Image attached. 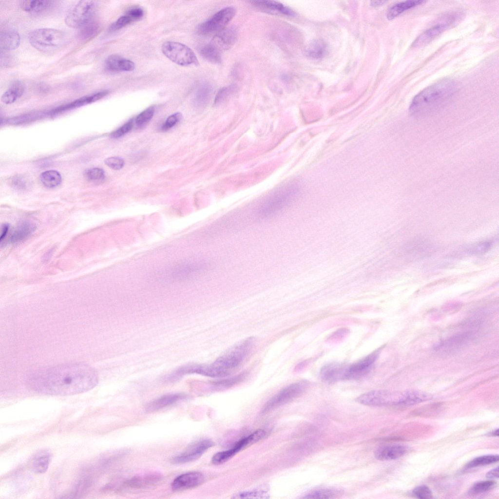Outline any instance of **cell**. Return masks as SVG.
Here are the masks:
<instances>
[{
    "label": "cell",
    "mask_w": 499,
    "mask_h": 499,
    "mask_svg": "<svg viewBox=\"0 0 499 499\" xmlns=\"http://www.w3.org/2000/svg\"><path fill=\"white\" fill-rule=\"evenodd\" d=\"M98 383L96 371L83 363L63 364L38 370L28 379L29 386L38 393L68 396L88 391Z\"/></svg>",
    "instance_id": "obj_1"
},
{
    "label": "cell",
    "mask_w": 499,
    "mask_h": 499,
    "mask_svg": "<svg viewBox=\"0 0 499 499\" xmlns=\"http://www.w3.org/2000/svg\"><path fill=\"white\" fill-rule=\"evenodd\" d=\"M253 338L242 341L208 365H195L193 373L212 378L228 376L244 361L253 347Z\"/></svg>",
    "instance_id": "obj_2"
},
{
    "label": "cell",
    "mask_w": 499,
    "mask_h": 499,
    "mask_svg": "<svg viewBox=\"0 0 499 499\" xmlns=\"http://www.w3.org/2000/svg\"><path fill=\"white\" fill-rule=\"evenodd\" d=\"M456 90V84L453 80L448 78L441 80L416 95L410 105L409 111L415 115H423L435 111L450 99Z\"/></svg>",
    "instance_id": "obj_3"
},
{
    "label": "cell",
    "mask_w": 499,
    "mask_h": 499,
    "mask_svg": "<svg viewBox=\"0 0 499 499\" xmlns=\"http://www.w3.org/2000/svg\"><path fill=\"white\" fill-rule=\"evenodd\" d=\"M292 185L282 187L267 197L258 208V217L262 219L271 217L287 207L297 193V189Z\"/></svg>",
    "instance_id": "obj_4"
},
{
    "label": "cell",
    "mask_w": 499,
    "mask_h": 499,
    "mask_svg": "<svg viewBox=\"0 0 499 499\" xmlns=\"http://www.w3.org/2000/svg\"><path fill=\"white\" fill-rule=\"evenodd\" d=\"M64 33L52 28H40L30 32L28 40L31 45L38 51L48 52L56 50L65 42Z\"/></svg>",
    "instance_id": "obj_5"
},
{
    "label": "cell",
    "mask_w": 499,
    "mask_h": 499,
    "mask_svg": "<svg viewBox=\"0 0 499 499\" xmlns=\"http://www.w3.org/2000/svg\"><path fill=\"white\" fill-rule=\"evenodd\" d=\"M163 54L174 63L183 66L197 65L198 61L193 51L180 42L167 41L161 47Z\"/></svg>",
    "instance_id": "obj_6"
},
{
    "label": "cell",
    "mask_w": 499,
    "mask_h": 499,
    "mask_svg": "<svg viewBox=\"0 0 499 499\" xmlns=\"http://www.w3.org/2000/svg\"><path fill=\"white\" fill-rule=\"evenodd\" d=\"M403 398V392L373 390L361 395L356 401L370 406H401Z\"/></svg>",
    "instance_id": "obj_7"
},
{
    "label": "cell",
    "mask_w": 499,
    "mask_h": 499,
    "mask_svg": "<svg viewBox=\"0 0 499 499\" xmlns=\"http://www.w3.org/2000/svg\"><path fill=\"white\" fill-rule=\"evenodd\" d=\"M96 4L92 0H80L67 14L66 24L74 28H81L91 20L94 14Z\"/></svg>",
    "instance_id": "obj_8"
},
{
    "label": "cell",
    "mask_w": 499,
    "mask_h": 499,
    "mask_svg": "<svg viewBox=\"0 0 499 499\" xmlns=\"http://www.w3.org/2000/svg\"><path fill=\"white\" fill-rule=\"evenodd\" d=\"M307 385L305 381L297 382L288 385L267 402L262 412H268L292 401L305 391Z\"/></svg>",
    "instance_id": "obj_9"
},
{
    "label": "cell",
    "mask_w": 499,
    "mask_h": 499,
    "mask_svg": "<svg viewBox=\"0 0 499 499\" xmlns=\"http://www.w3.org/2000/svg\"><path fill=\"white\" fill-rule=\"evenodd\" d=\"M235 12V8L230 6L220 10L200 25L198 32L202 35H209L221 31L234 17Z\"/></svg>",
    "instance_id": "obj_10"
},
{
    "label": "cell",
    "mask_w": 499,
    "mask_h": 499,
    "mask_svg": "<svg viewBox=\"0 0 499 499\" xmlns=\"http://www.w3.org/2000/svg\"><path fill=\"white\" fill-rule=\"evenodd\" d=\"M205 265L200 262L186 261L172 267L166 273L167 279L173 281H183L192 279L202 273Z\"/></svg>",
    "instance_id": "obj_11"
},
{
    "label": "cell",
    "mask_w": 499,
    "mask_h": 499,
    "mask_svg": "<svg viewBox=\"0 0 499 499\" xmlns=\"http://www.w3.org/2000/svg\"><path fill=\"white\" fill-rule=\"evenodd\" d=\"M379 351L377 350L359 361L346 365L343 380L357 379L369 372L378 357Z\"/></svg>",
    "instance_id": "obj_12"
},
{
    "label": "cell",
    "mask_w": 499,
    "mask_h": 499,
    "mask_svg": "<svg viewBox=\"0 0 499 499\" xmlns=\"http://www.w3.org/2000/svg\"><path fill=\"white\" fill-rule=\"evenodd\" d=\"M213 445V442L208 439H203L194 442L185 451L174 457L173 462L183 464L192 461L200 457L208 449Z\"/></svg>",
    "instance_id": "obj_13"
},
{
    "label": "cell",
    "mask_w": 499,
    "mask_h": 499,
    "mask_svg": "<svg viewBox=\"0 0 499 499\" xmlns=\"http://www.w3.org/2000/svg\"><path fill=\"white\" fill-rule=\"evenodd\" d=\"M454 16H448L444 19V22L438 23L422 32L413 42L412 47H419L423 46L441 34L455 23L456 18Z\"/></svg>",
    "instance_id": "obj_14"
},
{
    "label": "cell",
    "mask_w": 499,
    "mask_h": 499,
    "mask_svg": "<svg viewBox=\"0 0 499 499\" xmlns=\"http://www.w3.org/2000/svg\"><path fill=\"white\" fill-rule=\"evenodd\" d=\"M204 476L199 472H187L177 477L173 481L171 487L173 491H181L197 487L202 484Z\"/></svg>",
    "instance_id": "obj_15"
},
{
    "label": "cell",
    "mask_w": 499,
    "mask_h": 499,
    "mask_svg": "<svg viewBox=\"0 0 499 499\" xmlns=\"http://www.w3.org/2000/svg\"><path fill=\"white\" fill-rule=\"evenodd\" d=\"M472 337L470 332H464L453 336L440 343L436 347L437 351L450 352L465 345Z\"/></svg>",
    "instance_id": "obj_16"
},
{
    "label": "cell",
    "mask_w": 499,
    "mask_h": 499,
    "mask_svg": "<svg viewBox=\"0 0 499 499\" xmlns=\"http://www.w3.org/2000/svg\"><path fill=\"white\" fill-rule=\"evenodd\" d=\"M406 446L401 444H390L381 446L374 452L375 458L381 461L392 460L398 459L407 451Z\"/></svg>",
    "instance_id": "obj_17"
},
{
    "label": "cell",
    "mask_w": 499,
    "mask_h": 499,
    "mask_svg": "<svg viewBox=\"0 0 499 499\" xmlns=\"http://www.w3.org/2000/svg\"><path fill=\"white\" fill-rule=\"evenodd\" d=\"M237 38V31L234 27L225 28L216 33L212 43L220 52L229 48Z\"/></svg>",
    "instance_id": "obj_18"
},
{
    "label": "cell",
    "mask_w": 499,
    "mask_h": 499,
    "mask_svg": "<svg viewBox=\"0 0 499 499\" xmlns=\"http://www.w3.org/2000/svg\"><path fill=\"white\" fill-rule=\"evenodd\" d=\"M346 366L337 363H332L324 365L321 369V379L326 383H334L343 380Z\"/></svg>",
    "instance_id": "obj_19"
},
{
    "label": "cell",
    "mask_w": 499,
    "mask_h": 499,
    "mask_svg": "<svg viewBox=\"0 0 499 499\" xmlns=\"http://www.w3.org/2000/svg\"><path fill=\"white\" fill-rule=\"evenodd\" d=\"M161 479V475L159 473L146 474L134 477L126 480L124 482V486L130 488H143L153 485L158 483Z\"/></svg>",
    "instance_id": "obj_20"
},
{
    "label": "cell",
    "mask_w": 499,
    "mask_h": 499,
    "mask_svg": "<svg viewBox=\"0 0 499 499\" xmlns=\"http://www.w3.org/2000/svg\"><path fill=\"white\" fill-rule=\"evenodd\" d=\"M255 6L266 11L281 14L288 16L295 15L294 12L282 3L273 0H257L250 1Z\"/></svg>",
    "instance_id": "obj_21"
},
{
    "label": "cell",
    "mask_w": 499,
    "mask_h": 499,
    "mask_svg": "<svg viewBox=\"0 0 499 499\" xmlns=\"http://www.w3.org/2000/svg\"><path fill=\"white\" fill-rule=\"evenodd\" d=\"M186 396L181 393L170 394L162 396L149 403L146 410L152 412L173 405L177 402L186 398Z\"/></svg>",
    "instance_id": "obj_22"
},
{
    "label": "cell",
    "mask_w": 499,
    "mask_h": 499,
    "mask_svg": "<svg viewBox=\"0 0 499 499\" xmlns=\"http://www.w3.org/2000/svg\"><path fill=\"white\" fill-rule=\"evenodd\" d=\"M52 458L51 451L47 449H42L37 452L32 461L33 471L37 474L46 472L49 467Z\"/></svg>",
    "instance_id": "obj_23"
},
{
    "label": "cell",
    "mask_w": 499,
    "mask_h": 499,
    "mask_svg": "<svg viewBox=\"0 0 499 499\" xmlns=\"http://www.w3.org/2000/svg\"><path fill=\"white\" fill-rule=\"evenodd\" d=\"M108 93V91H104L93 95L81 97L69 104L56 109L53 111V113L62 112L95 102L105 96Z\"/></svg>",
    "instance_id": "obj_24"
},
{
    "label": "cell",
    "mask_w": 499,
    "mask_h": 499,
    "mask_svg": "<svg viewBox=\"0 0 499 499\" xmlns=\"http://www.w3.org/2000/svg\"><path fill=\"white\" fill-rule=\"evenodd\" d=\"M36 225L31 222H24L20 224L12 234L10 242L17 243L29 237L36 230Z\"/></svg>",
    "instance_id": "obj_25"
},
{
    "label": "cell",
    "mask_w": 499,
    "mask_h": 499,
    "mask_svg": "<svg viewBox=\"0 0 499 499\" xmlns=\"http://www.w3.org/2000/svg\"><path fill=\"white\" fill-rule=\"evenodd\" d=\"M266 432L263 429H258L247 437L239 441L230 450L234 456L241 450L262 440L266 436Z\"/></svg>",
    "instance_id": "obj_26"
},
{
    "label": "cell",
    "mask_w": 499,
    "mask_h": 499,
    "mask_svg": "<svg viewBox=\"0 0 499 499\" xmlns=\"http://www.w3.org/2000/svg\"><path fill=\"white\" fill-rule=\"evenodd\" d=\"M425 1L422 0H410L398 2L391 6L387 11V18L391 20L399 16L405 11L423 4Z\"/></svg>",
    "instance_id": "obj_27"
},
{
    "label": "cell",
    "mask_w": 499,
    "mask_h": 499,
    "mask_svg": "<svg viewBox=\"0 0 499 499\" xmlns=\"http://www.w3.org/2000/svg\"><path fill=\"white\" fill-rule=\"evenodd\" d=\"M20 38L19 33L14 30H8L1 34L0 46L1 49L13 50L18 47Z\"/></svg>",
    "instance_id": "obj_28"
},
{
    "label": "cell",
    "mask_w": 499,
    "mask_h": 499,
    "mask_svg": "<svg viewBox=\"0 0 499 499\" xmlns=\"http://www.w3.org/2000/svg\"><path fill=\"white\" fill-rule=\"evenodd\" d=\"M24 90V86L21 82L15 81L2 95L1 100L6 104L13 103L22 96Z\"/></svg>",
    "instance_id": "obj_29"
},
{
    "label": "cell",
    "mask_w": 499,
    "mask_h": 499,
    "mask_svg": "<svg viewBox=\"0 0 499 499\" xmlns=\"http://www.w3.org/2000/svg\"><path fill=\"white\" fill-rule=\"evenodd\" d=\"M327 46L321 39H315L308 45L306 49L307 56L313 59L323 58L326 54Z\"/></svg>",
    "instance_id": "obj_30"
},
{
    "label": "cell",
    "mask_w": 499,
    "mask_h": 499,
    "mask_svg": "<svg viewBox=\"0 0 499 499\" xmlns=\"http://www.w3.org/2000/svg\"><path fill=\"white\" fill-rule=\"evenodd\" d=\"M40 179L42 184L48 188H56L61 182V175L55 170H48L42 173Z\"/></svg>",
    "instance_id": "obj_31"
},
{
    "label": "cell",
    "mask_w": 499,
    "mask_h": 499,
    "mask_svg": "<svg viewBox=\"0 0 499 499\" xmlns=\"http://www.w3.org/2000/svg\"><path fill=\"white\" fill-rule=\"evenodd\" d=\"M200 52L202 57L210 62L216 63L221 62V52L211 42L203 47Z\"/></svg>",
    "instance_id": "obj_32"
},
{
    "label": "cell",
    "mask_w": 499,
    "mask_h": 499,
    "mask_svg": "<svg viewBox=\"0 0 499 499\" xmlns=\"http://www.w3.org/2000/svg\"><path fill=\"white\" fill-rule=\"evenodd\" d=\"M51 1L48 0H22L20 2L21 8L28 12H37L48 7Z\"/></svg>",
    "instance_id": "obj_33"
},
{
    "label": "cell",
    "mask_w": 499,
    "mask_h": 499,
    "mask_svg": "<svg viewBox=\"0 0 499 499\" xmlns=\"http://www.w3.org/2000/svg\"><path fill=\"white\" fill-rule=\"evenodd\" d=\"M339 494V492L330 488H322L314 490L305 495L304 499H333Z\"/></svg>",
    "instance_id": "obj_34"
},
{
    "label": "cell",
    "mask_w": 499,
    "mask_h": 499,
    "mask_svg": "<svg viewBox=\"0 0 499 499\" xmlns=\"http://www.w3.org/2000/svg\"><path fill=\"white\" fill-rule=\"evenodd\" d=\"M212 91L213 89L211 85L209 84L202 85L198 89L195 94V101L196 104L199 105L206 104L209 100Z\"/></svg>",
    "instance_id": "obj_35"
},
{
    "label": "cell",
    "mask_w": 499,
    "mask_h": 499,
    "mask_svg": "<svg viewBox=\"0 0 499 499\" xmlns=\"http://www.w3.org/2000/svg\"><path fill=\"white\" fill-rule=\"evenodd\" d=\"M499 461V456L497 455H487L477 457L465 465L467 469L472 468L490 464Z\"/></svg>",
    "instance_id": "obj_36"
},
{
    "label": "cell",
    "mask_w": 499,
    "mask_h": 499,
    "mask_svg": "<svg viewBox=\"0 0 499 499\" xmlns=\"http://www.w3.org/2000/svg\"><path fill=\"white\" fill-rule=\"evenodd\" d=\"M81 28L80 37L82 39L85 40L92 38L96 34L99 26L96 22L91 20Z\"/></svg>",
    "instance_id": "obj_37"
},
{
    "label": "cell",
    "mask_w": 499,
    "mask_h": 499,
    "mask_svg": "<svg viewBox=\"0 0 499 499\" xmlns=\"http://www.w3.org/2000/svg\"><path fill=\"white\" fill-rule=\"evenodd\" d=\"M496 482L493 480H485L475 483L469 491L472 494H479L489 491L492 489Z\"/></svg>",
    "instance_id": "obj_38"
},
{
    "label": "cell",
    "mask_w": 499,
    "mask_h": 499,
    "mask_svg": "<svg viewBox=\"0 0 499 499\" xmlns=\"http://www.w3.org/2000/svg\"><path fill=\"white\" fill-rule=\"evenodd\" d=\"M236 89V88L234 85L222 88L216 94L214 103L215 104L222 103L231 96L235 92Z\"/></svg>",
    "instance_id": "obj_39"
},
{
    "label": "cell",
    "mask_w": 499,
    "mask_h": 499,
    "mask_svg": "<svg viewBox=\"0 0 499 499\" xmlns=\"http://www.w3.org/2000/svg\"><path fill=\"white\" fill-rule=\"evenodd\" d=\"M154 108L150 107L146 109L135 118V123L138 126H142L147 123L153 117L154 114Z\"/></svg>",
    "instance_id": "obj_40"
},
{
    "label": "cell",
    "mask_w": 499,
    "mask_h": 499,
    "mask_svg": "<svg viewBox=\"0 0 499 499\" xmlns=\"http://www.w3.org/2000/svg\"><path fill=\"white\" fill-rule=\"evenodd\" d=\"M121 58L117 55H112L109 56L105 61V68L111 72H120L119 64Z\"/></svg>",
    "instance_id": "obj_41"
},
{
    "label": "cell",
    "mask_w": 499,
    "mask_h": 499,
    "mask_svg": "<svg viewBox=\"0 0 499 499\" xmlns=\"http://www.w3.org/2000/svg\"><path fill=\"white\" fill-rule=\"evenodd\" d=\"M413 495L417 498L427 499L432 498V493L428 487L420 485L416 487L412 491Z\"/></svg>",
    "instance_id": "obj_42"
},
{
    "label": "cell",
    "mask_w": 499,
    "mask_h": 499,
    "mask_svg": "<svg viewBox=\"0 0 499 499\" xmlns=\"http://www.w3.org/2000/svg\"><path fill=\"white\" fill-rule=\"evenodd\" d=\"M85 177L90 181H99L105 177L104 171L98 168H92L87 170L85 173Z\"/></svg>",
    "instance_id": "obj_43"
},
{
    "label": "cell",
    "mask_w": 499,
    "mask_h": 499,
    "mask_svg": "<svg viewBox=\"0 0 499 499\" xmlns=\"http://www.w3.org/2000/svg\"><path fill=\"white\" fill-rule=\"evenodd\" d=\"M245 377L244 373L241 374L237 376L231 377L230 378L221 380L214 383V385L219 387H230L234 384L241 381Z\"/></svg>",
    "instance_id": "obj_44"
},
{
    "label": "cell",
    "mask_w": 499,
    "mask_h": 499,
    "mask_svg": "<svg viewBox=\"0 0 499 499\" xmlns=\"http://www.w3.org/2000/svg\"><path fill=\"white\" fill-rule=\"evenodd\" d=\"M12 186L17 189L24 190L28 188L30 181L26 177L19 175L13 177L12 181Z\"/></svg>",
    "instance_id": "obj_45"
},
{
    "label": "cell",
    "mask_w": 499,
    "mask_h": 499,
    "mask_svg": "<svg viewBox=\"0 0 499 499\" xmlns=\"http://www.w3.org/2000/svg\"><path fill=\"white\" fill-rule=\"evenodd\" d=\"M104 162L109 167L115 170L121 169L124 164V160L118 157H108L105 160Z\"/></svg>",
    "instance_id": "obj_46"
},
{
    "label": "cell",
    "mask_w": 499,
    "mask_h": 499,
    "mask_svg": "<svg viewBox=\"0 0 499 499\" xmlns=\"http://www.w3.org/2000/svg\"><path fill=\"white\" fill-rule=\"evenodd\" d=\"M133 121L130 120L117 130L112 132L110 135L114 138H117L129 132L133 128Z\"/></svg>",
    "instance_id": "obj_47"
},
{
    "label": "cell",
    "mask_w": 499,
    "mask_h": 499,
    "mask_svg": "<svg viewBox=\"0 0 499 499\" xmlns=\"http://www.w3.org/2000/svg\"><path fill=\"white\" fill-rule=\"evenodd\" d=\"M181 118L182 114L180 113H176L170 115L167 118L165 123L162 126V129L164 131L169 130L180 121Z\"/></svg>",
    "instance_id": "obj_48"
},
{
    "label": "cell",
    "mask_w": 499,
    "mask_h": 499,
    "mask_svg": "<svg viewBox=\"0 0 499 499\" xmlns=\"http://www.w3.org/2000/svg\"><path fill=\"white\" fill-rule=\"evenodd\" d=\"M132 21H133V20L127 15L122 16L120 17L114 24H113L111 29L112 30L119 29Z\"/></svg>",
    "instance_id": "obj_49"
},
{
    "label": "cell",
    "mask_w": 499,
    "mask_h": 499,
    "mask_svg": "<svg viewBox=\"0 0 499 499\" xmlns=\"http://www.w3.org/2000/svg\"><path fill=\"white\" fill-rule=\"evenodd\" d=\"M135 65L134 63L128 59L121 58L119 61V71L130 72L134 70Z\"/></svg>",
    "instance_id": "obj_50"
},
{
    "label": "cell",
    "mask_w": 499,
    "mask_h": 499,
    "mask_svg": "<svg viewBox=\"0 0 499 499\" xmlns=\"http://www.w3.org/2000/svg\"><path fill=\"white\" fill-rule=\"evenodd\" d=\"M143 14V10L141 8L135 7L128 10L126 15L130 17L134 21L140 19L142 17Z\"/></svg>",
    "instance_id": "obj_51"
},
{
    "label": "cell",
    "mask_w": 499,
    "mask_h": 499,
    "mask_svg": "<svg viewBox=\"0 0 499 499\" xmlns=\"http://www.w3.org/2000/svg\"><path fill=\"white\" fill-rule=\"evenodd\" d=\"M9 225L7 224H3L1 227V235L0 237V242L5 238L9 230Z\"/></svg>",
    "instance_id": "obj_52"
},
{
    "label": "cell",
    "mask_w": 499,
    "mask_h": 499,
    "mask_svg": "<svg viewBox=\"0 0 499 499\" xmlns=\"http://www.w3.org/2000/svg\"><path fill=\"white\" fill-rule=\"evenodd\" d=\"M486 477L488 479H496L499 477V467L495 468L494 469L489 471Z\"/></svg>",
    "instance_id": "obj_53"
},
{
    "label": "cell",
    "mask_w": 499,
    "mask_h": 499,
    "mask_svg": "<svg viewBox=\"0 0 499 499\" xmlns=\"http://www.w3.org/2000/svg\"><path fill=\"white\" fill-rule=\"evenodd\" d=\"M386 2V1L384 0L371 1L370 4L373 6H378L384 4Z\"/></svg>",
    "instance_id": "obj_54"
},
{
    "label": "cell",
    "mask_w": 499,
    "mask_h": 499,
    "mask_svg": "<svg viewBox=\"0 0 499 499\" xmlns=\"http://www.w3.org/2000/svg\"><path fill=\"white\" fill-rule=\"evenodd\" d=\"M488 435H489L490 436H499L498 429H497L496 430H494V431H493L489 433Z\"/></svg>",
    "instance_id": "obj_55"
}]
</instances>
